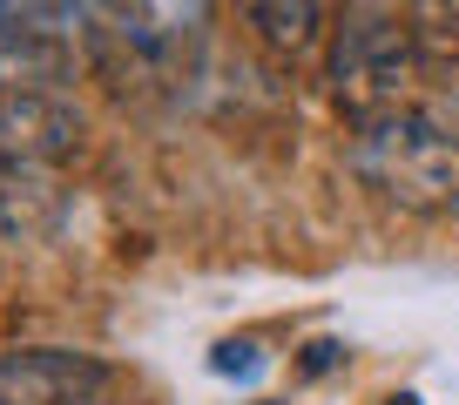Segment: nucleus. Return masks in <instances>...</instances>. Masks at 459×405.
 Listing matches in <instances>:
<instances>
[{
    "label": "nucleus",
    "instance_id": "nucleus-11",
    "mask_svg": "<svg viewBox=\"0 0 459 405\" xmlns=\"http://www.w3.org/2000/svg\"><path fill=\"white\" fill-rule=\"evenodd\" d=\"M331 365H338V345H331V338H317V345H311V358H304L298 372H304V378H317V372H331Z\"/></svg>",
    "mask_w": 459,
    "mask_h": 405
},
{
    "label": "nucleus",
    "instance_id": "nucleus-9",
    "mask_svg": "<svg viewBox=\"0 0 459 405\" xmlns=\"http://www.w3.org/2000/svg\"><path fill=\"white\" fill-rule=\"evenodd\" d=\"M257 345H250V338H223V345L210 351V372L216 378H257Z\"/></svg>",
    "mask_w": 459,
    "mask_h": 405
},
{
    "label": "nucleus",
    "instance_id": "nucleus-12",
    "mask_svg": "<svg viewBox=\"0 0 459 405\" xmlns=\"http://www.w3.org/2000/svg\"><path fill=\"white\" fill-rule=\"evenodd\" d=\"M378 405H426L419 392H392V399H378Z\"/></svg>",
    "mask_w": 459,
    "mask_h": 405
},
{
    "label": "nucleus",
    "instance_id": "nucleus-3",
    "mask_svg": "<svg viewBox=\"0 0 459 405\" xmlns=\"http://www.w3.org/2000/svg\"><path fill=\"white\" fill-rule=\"evenodd\" d=\"M344 169L372 196L399 202L412 217H439L459 202V142L439 129L432 108H399L385 122H365L344 142Z\"/></svg>",
    "mask_w": 459,
    "mask_h": 405
},
{
    "label": "nucleus",
    "instance_id": "nucleus-2",
    "mask_svg": "<svg viewBox=\"0 0 459 405\" xmlns=\"http://www.w3.org/2000/svg\"><path fill=\"white\" fill-rule=\"evenodd\" d=\"M426 68V41H419L412 14L399 7H344L325 47V95L338 116H351V129L385 122L399 108H412V82Z\"/></svg>",
    "mask_w": 459,
    "mask_h": 405
},
{
    "label": "nucleus",
    "instance_id": "nucleus-1",
    "mask_svg": "<svg viewBox=\"0 0 459 405\" xmlns=\"http://www.w3.org/2000/svg\"><path fill=\"white\" fill-rule=\"evenodd\" d=\"M88 68L122 101H176L210 68V7L135 0V7H88Z\"/></svg>",
    "mask_w": 459,
    "mask_h": 405
},
{
    "label": "nucleus",
    "instance_id": "nucleus-6",
    "mask_svg": "<svg viewBox=\"0 0 459 405\" xmlns=\"http://www.w3.org/2000/svg\"><path fill=\"white\" fill-rule=\"evenodd\" d=\"M88 122L68 95H0V183H41L82 149Z\"/></svg>",
    "mask_w": 459,
    "mask_h": 405
},
{
    "label": "nucleus",
    "instance_id": "nucleus-7",
    "mask_svg": "<svg viewBox=\"0 0 459 405\" xmlns=\"http://www.w3.org/2000/svg\"><path fill=\"white\" fill-rule=\"evenodd\" d=\"M244 21L264 34V47H277V55L298 61L304 47L325 34V21H331V14H325V7H304V0H298V7H244Z\"/></svg>",
    "mask_w": 459,
    "mask_h": 405
},
{
    "label": "nucleus",
    "instance_id": "nucleus-5",
    "mask_svg": "<svg viewBox=\"0 0 459 405\" xmlns=\"http://www.w3.org/2000/svg\"><path fill=\"white\" fill-rule=\"evenodd\" d=\"M122 372L95 351L21 345L0 351V405H115Z\"/></svg>",
    "mask_w": 459,
    "mask_h": 405
},
{
    "label": "nucleus",
    "instance_id": "nucleus-10",
    "mask_svg": "<svg viewBox=\"0 0 459 405\" xmlns=\"http://www.w3.org/2000/svg\"><path fill=\"white\" fill-rule=\"evenodd\" d=\"M432 116H439V129H446V135H453V142H459V82L446 88L439 101H432Z\"/></svg>",
    "mask_w": 459,
    "mask_h": 405
},
{
    "label": "nucleus",
    "instance_id": "nucleus-8",
    "mask_svg": "<svg viewBox=\"0 0 459 405\" xmlns=\"http://www.w3.org/2000/svg\"><path fill=\"white\" fill-rule=\"evenodd\" d=\"M48 217H55V202H48L41 183H0V250L41 237Z\"/></svg>",
    "mask_w": 459,
    "mask_h": 405
},
{
    "label": "nucleus",
    "instance_id": "nucleus-4",
    "mask_svg": "<svg viewBox=\"0 0 459 405\" xmlns=\"http://www.w3.org/2000/svg\"><path fill=\"white\" fill-rule=\"evenodd\" d=\"M68 28H88V7H0V95H61L74 82Z\"/></svg>",
    "mask_w": 459,
    "mask_h": 405
}]
</instances>
